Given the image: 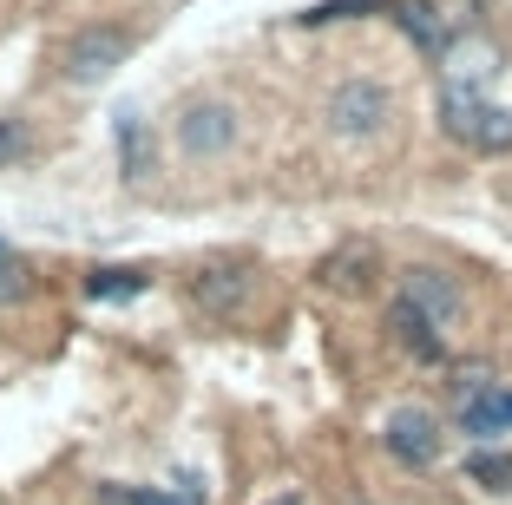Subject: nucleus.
Returning a JSON list of instances; mask_svg holds the SVG:
<instances>
[{"mask_svg":"<svg viewBox=\"0 0 512 505\" xmlns=\"http://www.w3.org/2000/svg\"><path fill=\"white\" fill-rule=\"evenodd\" d=\"M440 132L480 158H499V151H512V105H493L467 79H447L440 86Z\"/></svg>","mask_w":512,"mask_h":505,"instance_id":"obj_1","label":"nucleus"},{"mask_svg":"<svg viewBox=\"0 0 512 505\" xmlns=\"http://www.w3.org/2000/svg\"><path fill=\"white\" fill-rule=\"evenodd\" d=\"M256 296H263V269H256L250 256H211V263L191 269V302L211 315L217 328L250 322Z\"/></svg>","mask_w":512,"mask_h":505,"instance_id":"obj_2","label":"nucleus"},{"mask_svg":"<svg viewBox=\"0 0 512 505\" xmlns=\"http://www.w3.org/2000/svg\"><path fill=\"white\" fill-rule=\"evenodd\" d=\"M322 119H329V132L342 138V145H375V138L394 125V92H388V79H375V73L342 79V86L329 92V105H322Z\"/></svg>","mask_w":512,"mask_h":505,"instance_id":"obj_3","label":"nucleus"},{"mask_svg":"<svg viewBox=\"0 0 512 505\" xmlns=\"http://www.w3.org/2000/svg\"><path fill=\"white\" fill-rule=\"evenodd\" d=\"M171 138H178V151L191 164H211V158H230V151L243 145V112L230 99H184L178 119H171Z\"/></svg>","mask_w":512,"mask_h":505,"instance_id":"obj_4","label":"nucleus"},{"mask_svg":"<svg viewBox=\"0 0 512 505\" xmlns=\"http://www.w3.org/2000/svg\"><path fill=\"white\" fill-rule=\"evenodd\" d=\"M132 46H138V33L125 20H92V27H79L60 46V79L66 86H99V79H112L132 60Z\"/></svg>","mask_w":512,"mask_h":505,"instance_id":"obj_5","label":"nucleus"},{"mask_svg":"<svg viewBox=\"0 0 512 505\" xmlns=\"http://www.w3.org/2000/svg\"><path fill=\"white\" fill-rule=\"evenodd\" d=\"M401 296L414 302V309H421L440 335H447V328H460V315H467V283H460L453 269H440V263H407L401 269Z\"/></svg>","mask_w":512,"mask_h":505,"instance_id":"obj_6","label":"nucleus"},{"mask_svg":"<svg viewBox=\"0 0 512 505\" xmlns=\"http://www.w3.org/2000/svg\"><path fill=\"white\" fill-rule=\"evenodd\" d=\"M381 446H388V460L407 466V473H427L440 460V420L427 407H394L388 427H381Z\"/></svg>","mask_w":512,"mask_h":505,"instance_id":"obj_7","label":"nucleus"},{"mask_svg":"<svg viewBox=\"0 0 512 505\" xmlns=\"http://www.w3.org/2000/svg\"><path fill=\"white\" fill-rule=\"evenodd\" d=\"M460 433H473V440H499V433H512V394L493 381H473L460 387Z\"/></svg>","mask_w":512,"mask_h":505,"instance_id":"obj_8","label":"nucleus"},{"mask_svg":"<svg viewBox=\"0 0 512 505\" xmlns=\"http://www.w3.org/2000/svg\"><path fill=\"white\" fill-rule=\"evenodd\" d=\"M388 335H394V342H401L414 361H427V368H434V361L447 355V335H440V328L427 322V315L414 309L407 296H394V302H388Z\"/></svg>","mask_w":512,"mask_h":505,"instance_id":"obj_9","label":"nucleus"},{"mask_svg":"<svg viewBox=\"0 0 512 505\" xmlns=\"http://www.w3.org/2000/svg\"><path fill=\"white\" fill-rule=\"evenodd\" d=\"M388 14H394V27H401V33H407V40L421 46L427 60H440V53H447V33H453V20H447V14H440L434 0H394Z\"/></svg>","mask_w":512,"mask_h":505,"instance_id":"obj_10","label":"nucleus"},{"mask_svg":"<svg viewBox=\"0 0 512 505\" xmlns=\"http://www.w3.org/2000/svg\"><path fill=\"white\" fill-rule=\"evenodd\" d=\"M316 276L329 289H342V296H368V289H375V250H368V243H342L335 256H322Z\"/></svg>","mask_w":512,"mask_h":505,"instance_id":"obj_11","label":"nucleus"},{"mask_svg":"<svg viewBox=\"0 0 512 505\" xmlns=\"http://www.w3.org/2000/svg\"><path fill=\"white\" fill-rule=\"evenodd\" d=\"M86 302H138L151 289L145 269H125V263H106V269H86Z\"/></svg>","mask_w":512,"mask_h":505,"instance_id":"obj_12","label":"nucleus"},{"mask_svg":"<svg viewBox=\"0 0 512 505\" xmlns=\"http://www.w3.org/2000/svg\"><path fill=\"white\" fill-rule=\"evenodd\" d=\"M112 132H119V164H125V184H145V171H151V138H145V119H138L132 105H119Z\"/></svg>","mask_w":512,"mask_h":505,"instance_id":"obj_13","label":"nucleus"},{"mask_svg":"<svg viewBox=\"0 0 512 505\" xmlns=\"http://www.w3.org/2000/svg\"><path fill=\"white\" fill-rule=\"evenodd\" d=\"M394 0H316V7H302V27H335V20H355V14H388Z\"/></svg>","mask_w":512,"mask_h":505,"instance_id":"obj_14","label":"nucleus"},{"mask_svg":"<svg viewBox=\"0 0 512 505\" xmlns=\"http://www.w3.org/2000/svg\"><path fill=\"white\" fill-rule=\"evenodd\" d=\"M33 296V263L14 250H0V309H14V302Z\"/></svg>","mask_w":512,"mask_h":505,"instance_id":"obj_15","label":"nucleus"},{"mask_svg":"<svg viewBox=\"0 0 512 505\" xmlns=\"http://www.w3.org/2000/svg\"><path fill=\"white\" fill-rule=\"evenodd\" d=\"M467 479H473V486H486V492H506L512 486V460L480 446V453H467Z\"/></svg>","mask_w":512,"mask_h":505,"instance_id":"obj_16","label":"nucleus"},{"mask_svg":"<svg viewBox=\"0 0 512 505\" xmlns=\"http://www.w3.org/2000/svg\"><path fill=\"white\" fill-rule=\"evenodd\" d=\"M14 158H27V125L0 119V164H14Z\"/></svg>","mask_w":512,"mask_h":505,"instance_id":"obj_17","label":"nucleus"},{"mask_svg":"<svg viewBox=\"0 0 512 505\" xmlns=\"http://www.w3.org/2000/svg\"><path fill=\"white\" fill-rule=\"evenodd\" d=\"M132 505H197V499H184L178 486H132Z\"/></svg>","mask_w":512,"mask_h":505,"instance_id":"obj_18","label":"nucleus"},{"mask_svg":"<svg viewBox=\"0 0 512 505\" xmlns=\"http://www.w3.org/2000/svg\"><path fill=\"white\" fill-rule=\"evenodd\" d=\"M270 505H302V499H296V492H283V499H270Z\"/></svg>","mask_w":512,"mask_h":505,"instance_id":"obj_19","label":"nucleus"},{"mask_svg":"<svg viewBox=\"0 0 512 505\" xmlns=\"http://www.w3.org/2000/svg\"><path fill=\"white\" fill-rule=\"evenodd\" d=\"M0 250H7V237H0Z\"/></svg>","mask_w":512,"mask_h":505,"instance_id":"obj_20","label":"nucleus"}]
</instances>
